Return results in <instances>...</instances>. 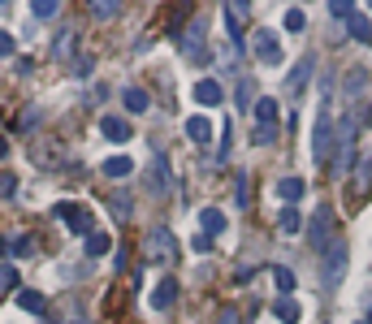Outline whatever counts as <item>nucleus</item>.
I'll return each mask as SVG.
<instances>
[{"instance_id": "f257e3e1", "label": "nucleus", "mask_w": 372, "mask_h": 324, "mask_svg": "<svg viewBox=\"0 0 372 324\" xmlns=\"http://www.w3.org/2000/svg\"><path fill=\"white\" fill-rule=\"evenodd\" d=\"M251 112H255V130H251V139L260 143V148H273V143H277V134H282L277 100H273V95H260V100L251 104Z\"/></svg>"}, {"instance_id": "f03ea898", "label": "nucleus", "mask_w": 372, "mask_h": 324, "mask_svg": "<svg viewBox=\"0 0 372 324\" xmlns=\"http://www.w3.org/2000/svg\"><path fill=\"white\" fill-rule=\"evenodd\" d=\"M346 268H351V247L333 238L329 251H325V268H320V285H325V290H337V285H342V277H346Z\"/></svg>"}, {"instance_id": "7ed1b4c3", "label": "nucleus", "mask_w": 372, "mask_h": 324, "mask_svg": "<svg viewBox=\"0 0 372 324\" xmlns=\"http://www.w3.org/2000/svg\"><path fill=\"white\" fill-rule=\"evenodd\" d=\"M148 255L160 259V264H173V259H177V242H173V234L165 230V225L148 230Z\"/></svg>"}, {"instance_id": "20e7f679", "label": "nucleus", "mask_w": 372, "mask_h": 324, "mask_svg": "<svg viewBox=\"0 0 372 324\" xmlns=\"http://www.w3.org/2000/svg\"><path fill=\"white\" fill-rule=\"evenodd\" d=\"M312 156L325 165V160H333V117H329V104L320 108V121H316V143H312Z\"/></svg>"}, {"instance_id": "39448f33", "label": "nucleus", "mask_w": 372, "mask_h": 324, "mask_svg": "<svg viewBox=\"0 0 372 324\" xmlns=\"http://www.w3.org/2000/svg\"><path fill=\"white\" fill-rule=\"evenodd\" d=\"M52 212H57L61 221H66V225H70V230H74L78 238H83V234L91 238V234H95V230H91V212H87V207H78V203H57Z\"/></svg>"}, {"instance_id": "423d86ee", "label": "nucleus", "mask_w": 372, "mask_h": 324, "mask_svg": "<svg viewBox=\"0 0 372 324\" xmlns=\"http://www.w3.org/2000/svg\"><path fill=\"white\" fill-rule=\"evenodd\" d=\"M329 230H333V216H329V207H320V212L307 221V242H312L316 251H329Z\"/></svg>"}, {"instance_id": "0eeeda50", "label": "nucleus", "mask_w": 372, "mask_h": 324, "mask_svg": "<svg viewBox=\"0 0 372 324\" xmlns=\"http://www.w3.org/2000/svg\"><path fill=\"white\" fill-rule=\"evenodd\" d=\"M251 52H255V61H264V65H277V61H282V43H277V35H273V30H255V39H251Z\"/></svg>"}, {"instance_id": "6e6552de", "label": "nucleus", "mask_w": 372, "mask_h": 324, "mask_svg": "<svg viewBox=\"0 0 372 324\" xmlns=\"http://www.w3.org/2000/svg\"><path fill=\"white\" fill-rule=\"evenodd\" d=\"M100 134H104L108 143H130V139H135V134H130V121H126V117H117V112L100 117Z\"/></svg>"}, {"instance_id": "1a4fd4ad", "label": "nucleus", "mask_w": 372, "mask_h": 324, "mask_svg": "<svg viewBox=\"0 0 372 324\" xmlns=\"http://www.w3.org/2000/svg\"><path fill=\"white\" fill-rule=\"evenodd\" d=\"M312 70H316V57H303V61L295 65V70L286 74V91H290V100H295V95L307 87V78H312Z\"/></svg>"}, {"instance_id": "9d476101", "label": "nucleus", "mask_w": 372, "mask_h": 324, "mask_svg": "<svg viewBox=\"0 0 372 324\" xmlns=\"http://www.w3.org/2000/svg\"><path fill=\"white\" fill-rule=\"evenodd\" d=\"M195 104H204V108L225 104V91H221L217 78H199V83H195Z\"/></svg>"}, {"instance_id": "9b49d317", "label": "nucleus", "mask_w": 372, "mask_h": 324, "mask_svg": "<svg viewBox=\"0 0 372 324\" xmlns=\"http://www.w3.org/2000/svg\"><path fill=\"white\" fill-rule=\"evenodd\" d=\"M173 303H177V281L173 277H160L156 290H152V312H169Z\"/></svg>"}, {"instance_id": "f8f14e48", "label": "nucleus", "mask_w": 372, "mask_h": 324, "mask_svg": "<svg viewBox=\"0 0 372 324\" xmlns=\"http://www.w3.org/2000/svg\"><path fill=\"white\" fill-rule=\"evenodd\" d=\"M225 22H230V39L234 43H242V35H247V5H242V0H230V5H225Z\"/></svg>"}, {"instance_id": "ddd939ff", "label": "nucleus", "mask_w": 372, "mask_h": 324, "mask_svg": "<svg viewBox=\"0 0 372 324\" xmlns=\"http://www.w3.org/2000/svg\"><path fill=\"white\" fill-rule=\"evenodd\" d=\"M148 190L152 194H165L169 190V165H165V152L152 156V177H148Z\"/></svg>"}, {"instance_id": "4468645a", "label": "nucleus", "mask_w": 372, "mask_h": 324, "mask_svg": "<svg viewBox=\"0 0 372 324\" xmlns=\"http://www.w3.org/2000/svg\"><path fill=\"white\" fill-rule=\"evenodd\" d=\"M182 52H186L190 61H204V18L190 22V35L182 39Z\"/></svg>"}, {"instance_id": "2eb2a0df", "label": "nucleus", "mask_w": 372, "mask_h": 324, "mask_svg": "<svg viewBox=\"0 0 372 324\" xmlns=\"http://www.w3.org/2000/svg\"><path fill=\"white\" fill-rule=\"evenodd\" d=\"M186 134H190V143H199V148H204V143L213 139V121H208L204 112H195V117H186Z\"/></svg>"}, {"instance_id": "dca6fc26", "label": "nucleus", "mask_w": 372, "mask_h": 324, "mask_svg": "<svg viewBox=\"0 0 372 324\" xmlns=\"http://www.w3.org/2000/svg\"><path fill=\"white\" fill-rule=\"evenodd\" d=\"M303 190H307L303 177H282V182H277V194L286 199V207H295V203L303 199Z\"/></svg>"}, {"instance_id": "f3484780", "label": "nucleus", "mask_w": 372, "mask_h": 324, "mask_svg": "<svg viewBox=\"0 0 372 324\" xmlns=\"http://www.w3.org/2000/svg\"><path fill=\"white\" fill-rule=\"evenodd\" d=\"M199 225H204V238H217V234H225V212H217V207H204V212H199Z\"/></svg>"}, {"instance_id": "a211bd4d", "label": "nucleus", "mask_w": 372, "mask_h": 324, "mask_svg": "<svg viewBox=\"0 0 372 324\" xmlns=\"http://www.w3.org/2000/svg\"><path fill=\"white\" fill-rule=\"evenodd\" d=\"M346 30H351V39H360V43L372 48V22L364 18V13H351V18H346Z\"/></svg>"}, {"instance_id": "6ab92c4d", "label": "nucleus", "mask_w": 372, "mask_h": 324, "mask_svg": "<svg viewBox=\"0 0 372 324\" xmlns=\"http://www.w3.org/2000/svg\"><path fill=\"white\" fill-rule=\"evenodd\" d=\"M121 104H126V112H148V91H143V87H126L121 91Z\"/></svg>"}, {"instance_id": "aec40b11", "label": "nucleus", "mask_w": 372, "mask_h": 324, "mask_svg": "<svg viewBox=\"0 0 372 324\" xmlns=\"http://www.w3.org/2000/svg\"><path fill=\"white\" fill-rule=\"evenodd\" d=\"M74 26H66V30H57V39H52V61H66L70 52H74Z\"/></svg>"}, {"instance_id": "412c9836", "label": "nucleus", "mask_w": 372, "mask_h": 324, "mask_svg": "<svg viewBox=\"0 0 372 324\" xmlns=\"http://www.w3.org/2000/svg\"><path fill=\"white\" fill-rule=\"evenodd\" d=\"M273 316H277L282 324H299V320H303V312H299L295 298H277V303H273Z\"/></svg>"}, {"instance_id": "4be33fe9", "label": "nucleus", "mask_w": 372, "mask_h": 324, "mask_svg": "<svg viewBox=\"0 0 372 324\" xmlns=\"http://www.w3.org/2000/svg\"><path fill=\"white\" fill-rule=\"evenodd\" d=\"M104 173L112 177V182H121V177L135 173V160L130 156H112V160H104Z\"/></svg>"}, {"instance_id": "5701e85b", "label": "nucleus", "mask_w": 372, "mask_h": 324, "mask_svg": "<svg viewBox=\"0 0 372 324\" xmlns=\"http://www.w3.org/2000/svg\"><path fill=\"white\" fill-rule=\"evenodd\" d=\"M18 307H22V312H43V307H48V298L39 294V290H18Z\"/></svg>"}, {"instance_id": "b1692460", "label": "nucleus", "mask_w": 372, "mask_h": 324, "mask_svg": "<svg viewBox=\"0 0 372 324\" xmlns=\"http://www.w3.org/2000/svg\"><path fill=\"white\" fill-rule=\"evenodd\" d=\"M5 255H30L35 247H30V234H9L5 238V247H0Z\"/></svg>"}, {"instance_id": "393cba45", "label": "nucleus", "mask_w": 372, "mask_h": 324, "mask_svg": "<svg viewBox=\"0 0 372 324\" xmlns=\"http://www.w3.org/2000/svg\"><path fill=\"white\" fill-rule=\"evenodd\" d=\"M273 281H277V290H282V298H290V294H295V285H299V277H295V268H273Z\"/></svg>"}, {"instance_id": "a878e982", "label": "nucleus", "mask_w": 372, "mask_h": 324, "mask_svg": "<svg viewBox=\"0 0 372 324\" xmlns=\"http://www.w3.org/2000/svg\"><path fill=\"white\" fill-rule=\"evenodd\" d=\"M117 13H121V5H117V0H91V18L108 22V18H117Z\"/></svg>"}, {"instance_id": "bb28decb", "label": "nucleus", "mask_w": 372, "mask_h": 324, "mask_svg": "<svg viewBox=\"0 0 372 324\" xmlns=\"http://www.w3.org/2000/svg\"><path fill=\"white\" fill-rule=\"evenodd\" d=\"M277 225L286 234H299L303 230V216H299V207H282V216H277Z\"/></svg>"}, {"instance_id": "cd10ccee", "label": "nucleus", "mask_w": 372, "mask_h": 324, "mask_svg": "<svg viewBox=\"0 0 372 324\" xmlns=\"http://www.w3.org/2000/svg\"><path fill=\"white\" fill-rule=\"evenodd\" d=\"M368 87V70H364V65H355V70L346 74V95H360Z\"/></svg>"}, {"instance_id": "c85d7f7f", "label": "nucleus", "mask_w": 372, "mask_h": 324, "mask_svg": "<svg viewBox=\"0 0 372 324\" xmlns=\"http://www.w3.org/2000/svg\"><path fill=\"white\" fill-rule=\"evenodd\" d=\"M251 95H255L251 78H238V87H234V100H238V108H251Z\"/></svg>"}, {"instance_id": "c756f323", "label": "nucleus", "mask_w": 372, "mask_h": 324, "mask_svg": "<svg viewBox=\"0 0 372 324\" xmlns=\"http://www.w3.org/2000/svg\"><path fill=\"white\" fill-rule=\"evenodd\" d=\"M282 22H286V30H295V35H299V30L307 26V13H303V9H286Z\"/></svg>"}, {"instance_id": "7c9ffc66", "label": "nucleus", "mask_w": 372, "mask_h": 324, "mask_svg": "<svg viewBox=\"0 0 372 324\" xmlns=\"http://www.w3.org/2000/svg\"><path fill=\"white\" fill-rule=\"evenodd\" d=\"M87 255H108V234H91L87 238Z\"/></svg>"}, {"instance_id": "2f4dec72", "label": "nucleus", "mask_w": 372, "mask_h": 324, "mask_svg": "<svg viewBox=\"0 0 372 324\" xmlns=\"http://www.w3.org/2000/svg\"><path fill=\"white\" fill-rule=\"evenodd\" d=\"M30 13H35V18H57V0H35Z\"/></svg>"}, {"instance_id": "473e14b6", "label": "nucleus", "mask_w": 372, "mask_h": 324, "mask_svg": "<svg viewBox=\"0 0 372 324\" xmlns=\"http://www.w3.org/2000/svg\"><path fill=\"white\" fill-rule=\"evenodd\" d=\"M230 160V121H221V148H217V165Z\"/></svg>"}, {"instance_id": "72a5a7b5", "label": "nucleus", "mask_w": 372, "mask_h": 324, "mask_svg": "<svg viewBox=\"0 0 372 324\" xmlns=\"http://www.w3.org/2000/svg\"><path fill=\"white\" fill-rule=\"evenodd\" d=\"M112 216H117V221L130 216V194H117V199H112Z\"/></svg>"}, {"instance_id": "f704fd0d", "label": "nucleus", "mask_w": 372, "mask_h": 324, "mask_svg": "<svg viewBox=\"0 0 372 324\" xmlns=\"http://www.w3.org/2000/svg\"><path fill=\"white\" fill-rule=\"evenodd\" d=\"M13 48H18V43H13V35H9V30H0V61L13 57Z\"/></svg>"}, {"instance_id": "c9c22d12", "label": "nucleus", "mask_w": 372, "mask_h": 324, "mask_svg": "<svg viewBox=\"0 0 372 324\" xmlns=\"http://www.w3.org/2000/svg\"><path fill=\"white\" fill-rule=\"evenodd\" d=\"M329 13H333V18H351V0H333V5H329Z\"/></svg>"}, {"instance_id": "e433bc0d", "label": "nucleus", "mask_w": 372, "mask_h": 324, "mask_svg": "<svg viewBox=\"0 0 372 324\" xmlns=\"http://www.w3.org/2000/svg\"><path fill=\"white\" fill-rule=\"evenodd\" d=\"M74 74L87 78V74H91V57H78V61H74Z\"/></svg>"}, {"instance_id": "4c0bfd02", "label": "nucleus", "mask_w": 372, "mask_h": 324, "mask_svg": "<svg viewBox=\"0 0 372 324\" xmlns=\"http://www.w3.org/2000/svg\"><path fill=\"white\" fill-rule=\"evenodd\" d=\"M190 247H195V251H199V255H204V251H213V238H204V234H199V238H195V242H190Z\"/></svg>"}, {"instance_id": "58836bf2", "label": "nucleus", "mask_w": 372, "mask_h": 324, "mask_svg": "<svg viewBox=\"0 0 372 324\" xmlns=\"http://www.w3.org/2000/svg\"><path fill=\"white\" fill-rule=\"evenodd\" d=\"M217 324H238V312H230V307H225V312H221V320Z\"/></svg>"}, {"instance_id": "ea45409f", "label": "nucleus", "mask_w": 372, "mask_h": 324, "mask_svg": "<svg viewBox=\"0 0 372 324\" xmlns=\"http://www.w3.org/2000/svg\"><path fill=\"white\" fill-rule=\"evenodd\" d=\"M5 152H9V143H5V139H0V156H5Z\"/></svg>"}, {"instance_id": "a19ab883", "label": "nucleus", "mask_w": 372, "mask_h": 324, "mask_svg": "<svg viewBox=\"0 0 372 324\" xmlns=\"http://www.w3.org/2000/svg\"><path fill=\"white\" fill-rule=\"evenodd\" d=\"M364 324H372V312H368V320H364Z\"/></svg>"}, {"instance_id": "79ce46f5", "label": "nucleus", "mask_w": 372, "mask_h": 324, "mask_svg": "<svg viewBox=\"0 0 372 324\" xmlns=\"http://www.w3.org/2000/svg\"><path fill=\"white\" fill-rule=\"evenodd\" d=\"M360 324H364V320H360Z\"/></svg>"}]
</instances>
